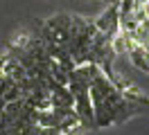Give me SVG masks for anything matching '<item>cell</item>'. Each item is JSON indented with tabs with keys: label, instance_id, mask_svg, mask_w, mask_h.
Instances as JSON below:
<instances>
[{
	"label": "cell",
	"instance_id": "6",
	"mask_svg": "<svg viewBox=\"0 0 149 135\" xmlns=\"http://www.w3.org/2000/svg\"><path fill=\"white\" fill-rule=\"evenodd\" d=\"M109 5H120V0H106Z\"/></svg>",
	"mask_w": 149,
	"mask_h": 135
},
{
	"label": "cell",
	"instance_id": "5",
	"mask_svg": "<svg viewBox=\"0 0 149 135\" xmlns=\"http://www.w3.org/2000/svg\"><path fill=\"white\" fill-rule=\"evenodd\" d=\"M129 59H131V63L138 68V70H142V72H149V50H145L142 45H131V50L129 52Z\"/></svg>",
	"mask_w": 149,
	"mask_h": 135
},
{
	"label": "cell",
	"instance_id": "8",
	"mask_svg": "<svg viewBox=\"0 0 149 135\" xmlns=\"http://www.w3.org/2000/svg\"><path fill=\"white\" fill-rule=\"evenodd\" d=\"M104 2H106V0H104Z\"/></svg>",
	"mask_w": 149,
	"mask_h": 135
},
{
	"label": "cell",
	"instance_id": "2",
	"mask_svg": "<svg viewBox=\"0 0 149 135\" xmlns=\"http://www.w3.org/2000/svg\"><path fill=\"white\" fill-rule=\"evenodd\" d=\"M70 20H72L70 14H54V16H50L45 23H41L38 38L43 43H56V45L65 47L68 36H70Z\"/></svg>",
	"mask_w": 149,
	"mask_h": 135
},
{
	"label": "cell",
	"instance_id": "4",
	"mask_svg": "<svg viewBox=\"0 0 149 135\" xmlns=\"http://www.w3.org/2000/svg\"><path fill=\"white\" fill-rule=\"evenodd\" d=\"M93 25H95L97 32H102V34L113 38V36L120 32V9H118V5H109V7L104 9L102 16L93 20Z\"/></svg>",
	"mask_w": 149,
	"mask_h": 135
},
{
	"label": "cell",
	"instance_id": "1",
	"mask_svg": "<svg viewBox=\"0 0 149 135\" xmlns=\"http://www.w3.org/2000/svg\"><path fill=\"white\" fill-rule=\"evenodd\" d=\"M91 101H93V113H95V128H104L111 124H122L142 108L136 106L133 101L122 95L118 86L113 83L104 72H100L91 81Z\"/></svg>",
	"mask_w": 149,
	"mask_h": 135
},
{
	"label": "cell",
	"instance_id": "3",
	"mask_svg": "<svg viewBox=\"0 0 149 135\" xmlns=\"http://www.w3.org/2000/svg\"><path fill=\"white\" fill-rule=\"evenodd\" d=\"M74 97V115L79 117V124L84 131H95V113H93V101H91V92L84 90V92H77Z\"/></svg>",
	"mask_w": 149,
	"mask_h": 135
},
{
	"label": "cell",
	"instance_id": "7",
	"mask_svg": "<svg viewBox=\"0 0 149 135\" xmlns=\"http://www.w3.org/2000/svg\"><path fill=\"white\" fill-rule=\"evenodd\" d=\"M0 135H5V133H2V131H0Z\"/></svg>",
	"mask_w": 149,
	"mask_h": 135
}]
</instances>
